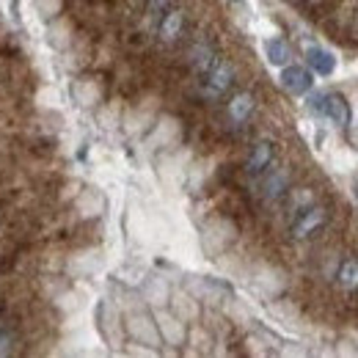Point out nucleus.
Masks as SVG:
<instances>
[{"instance_id":"1","label":"nucleus","mask_w":358,"mask_h":358,"mask_svg":"<svg viewBox=\"0 0 358 358\" xmlns=\"http://www.w3.org/2000/svg\"><path fill=\"white\" fill-rule=\"evenodd\" d=\"M234 240H237V226L229 218H213L201 226V245L210 257H221Z\"/></svg>"},{"instance_id":"2","label":"nucleus","mask_w":358,"mask_h":358,"mask_svg":"<svg viewBox=\"0 0 358 358\" xmlns=\"http://www.w3.org/2000/svg\"><path fill=\"white\" fill-rule=\"evenodd\" d=\"M124 331H127V336L133 339L135 345H146V348H160L163 345L155 317L141 312V309H133V312L124 314Z\"/></svg>"},{"instance_id":"3","label":"nucleus","mask_w":358,"mask_h":358,"mask_svg":"<svg viewBox=\"0 0 358 358\" xmlns=\"http://www.w3.org/2000/svg\"><path fill=\"white\" fill-rule=\"evenodd\" d=\"M149 130L152 133L146 135V149H177L182 141V124L174 116H160Z\"/></svg>"},{"instance_id":"4","label":"nucleus","mask_w":358,"mask_h":358,"mask_svg":"<svg viewBox=\"0 0 358 358\" xmlns=\"http://www.w3.org/2000/svg\"><path fill=\"white\" fill-rule=\"evenodd\" d=\"M155 113H157V96H146L141 99L138 105H133L127 113H122V127L127 135H141L146 133L155 122Z\"/></svg>"},{"instance_id":"5","label":"nucleus","mask_w":358,"mask_h":358,"mask_svg":"<svg viewBox=\"0 0 358 358\" xmlns=\"http://www.w3.org/2000/svg\"><path fill=\"white\" fill-rule=\"evenodd\" d=\"M251 287L262 298H278L287 287V275H284V270L273 268V265H257L251 270Z\"/></svg>"},{"instance_id":"6","label":"nucleus","mask_w":358,"mask_h":358,"mask_svg":"<svg viewBox=\"0 0 358 358\" xmlns=\"http://www.w3.org/2000/svg\"><path fill=\"white\" fill-rule=\"evenodd\" d=\"M155 322H157V331H160V339L166 345H174V348H182L187 342V325L185 320H179L174 312H166V306L155 309Z\"/></svg>"},{"instance_id":"7","label":"nucleus","mask_w":358,"mask_h":358,"mask_svg":"<svg viewBox=\"0 0 358 358\" xmlns=\"http://www.w3.org/2000/svg\"><path fill=\"white\" fill-rule=\"evenodd\" d=\"M278 83H281V89L287 91V94H292V96H303V94H309V91H312L314 78L306 66L287 64V66H281Z\"/></svg>"},{"instance_id":"8","label":"nucleus","mask_w":358,"mask_h":358,"mask_svg":"<svg viewBox=\"0 0 358 358\" xmlns=\"http://www.w3.org/2000/svg\"><path fill=\"white\" fill-rule=\"evenodd\" d=\"M102 270V251L99 248H83V251H75L69 259H66V273L72 278H89L94 273Z\"/></svg>"},{"instance_id":"9","label":"nucleus","mask_w":358,"mask_h":358,"mask_svg":"<svg viewBox=\"0 0 358 358\" xmlns=\"http://www.w3.org/2000/svg\"><path fill=\"white\" fill-rule=\"evenodd\" d=\"M317 110L334 127H348V122H350V105H348V99L342 94H325V96H320L317 99Z\"/></svg>"},{"instance_id":"10","label":"nucleus","mask_w":358,"mask_h":358,"mask_svg":"<svg viewBox=\"0 0 358 358\" xmlns=\"http://www.w3.org/2000/svg\"><path fill=\"white\" fill-rule=\"evenodd\" d=\"M105 193L102 190H96V187H86V190H80L78 196H75V213H78V218H83V221H89V218H99L102 213H105Z\"/></svg>"},{"instance_id":"11","label":"nucleus","mask_w":358,"mask_h":358,"mask_svg":"<svg viewBox=\"0 0 358 358\" xmlns=\"http://www.w3.org/2000/svg\"><path fill=\"white\" fill-rule=\"evenodd\" d=\"M231 83H234V66H231L229 61H215V64L207 69L204 94H207V96H221Z\"/></svg>"},{"instance_id":"12","label":"nucleus","mask_w":358,"mask_h":358,"mask_svg":"<svg viewBox=\"0 0 358 358\" xmlns=\"http://www.w3.org/2000/svg\"><path fill=\"white\" fill-rule=\"evenodd\" d=\"M187 166H190V152L187 149H179L171 152L160 160V177L166 179L169 185H179L182 179L187 177Z\"/></svg>"},{"instance_id":"13","label":"nucleus","mask_w":358,"mask_h":358,"mask_svg":"<svg viewBox=\"0 0 358 358\" xmlns=\"http://www.w3.org/2000/svg\"><path fill=\"white\" fill-rule=\"evenodd\" d=\"M169 306H171V312L177 314L179 320H185V322H196L199 314H201L199 298H196L190 289H177V292H171Z\"/></svg>"},{"instance_id":"14","label":"nucleus","mask_w":358,"mask_h":358,"mask_svg":"<svg viewBox=\"0 0 358 358\" xmlns=\"http://www.w3.org/2000/svg\"><path fill=\"white\" fill-rule=\"evenodd\" d=\"M190 292L199 301H210V303H226L229 301V287L215 281V278H193L190 281Z\"/></svg>"},{"instance_id":"15","label":"nucleus","mask_w":358,"mask_h":358,"mask_svg":"<svg viewBox=\"0 0 358 358\" xmlns=\"http://www.w3.org/2000/svg\"><path fill=\"white\" fill-rule=\"evenodd\" d=\"M45 36L47 45L52 47V50H66L75 42V28H72V22L66 17H55V20H50Z\"/></svg>"},{"instance_id":"16","label":"nucleus","mask_w":358,"mask_h":358,"mask_svg":"<svg viewBox=\"0 0 358 358\" xmlns=\"http://www.w3.org/2000/svg\"><path fill=\"white\" fill-rule=\"evenodd\" d=\"M306 64L312 66L320 78H328V75L336 72V64L339 61H336V55L331 50H325V47L320 45H309L306 47Z\"/></svg>"},{"instance_id":"17","label":"nucleus","mask_w":358,"mask_h":358,"mask_svg":"<svg viewBox=\"0 0 358 358\" xmlns=\"http://www.w3.org/2000/svg\"><path fill=\"white\" fill-rule=\"evenodd\" d=\"M72 96L80 108H94L102 102V83L94 78H80L72 83Z\"/></svg>"},{"instance_id":"18","label":"nucleus","mask_w":358,"mask_h":358,"mask_svg":"<svg viewBox=\"0 0 358 358\" xmlns=\"http://www.w3.org/2000/svg\"><path fill=\"white\" fill-rule=\"evenodd\" d=\"M169 298H171V287H169L166 278H160V275L146 278V284H143V301H146L152 309L169 306Z\"/></svg>"},{"instance_id":"19","label":"nucleus","mask_w":358,"mask_h":358,"mask_svg":"<svg viewBox=\"0 0 358 358\" xmlns=\"http://www.w3.org/2000/svg\"><path fill=\"white\" fill-rule=\"evenodd\" d=\"M99 320H102V328H105V336L110 345H119V336H122V314H119V303H110L105 301L102 309H99Z\"/></svg>"},{"instance_id":"20","label":"nucleus","mask_w":358,"mask_h":358,"mask_svg":"<svg viewBox=\"0 0 358 358\" xmlns=\"http://www.w3.org/2000/svg\"><path fill=\"white\" fill-rule=\"evenodd\" d=\"M301 213L303 215L292 226V234L295 237H309L314 229H320V226L325 224V210L322 207H309V210H301Z\"/></svg>"},{"instance_id":"21","label":"nucleus","mask_w":358,"mask_h":358,"mask_svg":"<svg viewBox=\"0 0 358 358\" xmlns=\"http://www.w3.org/2000/svg\"><path fill=\"white\" fill-rule=\"evenodd\" d=\"M265 55H268V61L273 66H287V64H292V47L287 45L278 34L265 39Z\"/></svg>"},{"instance_id":"22","label":"nucleus","mask_w":358,"mask_h":358,"mask_svg":"<svg viewBox=\"0 0 358 358\" xmlns=\"http://www.w3.org/2000/svg\"><path fill=\"white\" fill-rule=\"evenodd\" d=\"M270 163H273V146H270L268 141H259V143L251 149L245 169H248V174H262Z\"/></svg>"},{"instance_id":"23","label":"nucleus","mask_w":358,"mask_h":358,"mask_svg":"<svg viewBox=\"0 0 358 358\" xmlns=\"http://www.w3.org/2000/svg\"><path fill=\"white\" fill-rule=\"evenodd\" d=\"M251 113H254V96H251L248 91L234 94V96H231V102H229V116H231V122L243 124Z\"/></svg>"},{"instance_id":"24","label":"nucleus","mask_w":358,"mask_h":358,"mask_svg":"<svg viewBox=\"0 0 358 358\" xmlns=\"http://www.w3.org/2000/svg\"><path fill=\"white\" fill-rule=\"evenodd\" d=\"M213 166H215V160H201V163L187 166V177H185L187 185H190L193 190H201V185L213 177Z\"/></svg>"},{"instance_id":"25","label":"nucleus","mask_w":358,"mask_h":358,"mask_svg":"<svg viewBox=\"0 0 358 358\" xmlns=\"http://www.w3.org/2000/svg\"><path fill=\"white\" fill-rule=\"evenodd\" d=\"M34 105L39 110H58L61 108V91L55 89V86H42L34 94Z\"/></svg>"},{"instance_id":"26","label":"nucleus","mask_w":358,"mask_h":358,"mask_svg":"<svg viewBox=\"0 0 358 358\" xmlns=\"http://www.w3.org/2000/svg\"><path fill=\"white\" fill-rule=\"evenodd\" d=\"M287 182H289V174H287V169H275L268 179H265V199H278L284 190H287Z\"/></svg>"},{"instance_id":"27","label":"nucleus","mask_w":358,"mask_h":358,"mask_svg":"<svg viewBox=\"0 0 358 358\" xmlns=\"http://www.w3.org/2000/svg\"><path fill=\"white\" fill-rule=\"evenodd\" d=\"M328 163L334 166V171L350 174V171L356 169V155H353L350 149H334V152L328 155Z\"/></svg>"},{"instance_id":"28","label":"nucleus","mask_w":358,"mask_h":358,"mask_svg":"<svg viewBox=\"0 0 358 358\" xmlns=\"http://www.w3.org/2000/svg\"><path fill=\"white\" fill-rule=\"evenodd\" d=\"M190 61H193V66H196V72H207L213 64H215V55H213V47L204 45V42H199V45L190 50Z\"/></svg>"},{"instance_id":"29","label":"nucleus","mask_w":358,"mask_h":358,"mask_svg":"<svg viewBox=\"0 0 358 358\" xmlns=\"http://www.w3.org/2000/svg\"><path fill=\"white\" fill-rule=\"evenodd\" d=\"M182 31V11H169L160 22V39L163 42H174Z\"/></svg>"},{"instance_id":"30","label":"nucleus","mask_w":358,"mask_h":358,"mask_svg":"<svg viewBox=\"0 0 358 358\" xmlns=\"http://www.w3.org/2000/svg\"><path fill=\"white\" fill-rule=\"evenodd\" d=\"M130 234H133L138 243H149V240H152L149 218H146L141 210H133V215H130Z\"/></svg>"},{"instance_id":"31","label":"nucleus","mask_w":358,"mask_h":358,"mask_svg":"<svg viewBox=\"0 0 358 358\" xmlns=\"http://www.w3.org/2000/svg\"><path fill=\"white\" fill-rule=\"evenodd\" d=\"M99 124L105 130H113L122 124V102H108L105 108H99Z\"/></svg>"},{"instance_id":"32","label":"nucleus","mask_w":358,"mask_h":358,"mask_svg":"<svg viewBox=\"0 0 358 358\" xmlns=\"http://www.w3.org/2000/svg\"><path fill=\"white\" fill-rule=\"evenodd\" d=\"M31 6H34V11H36V17L39 20H55L58 14H61V8H64V0H31Z\"/></svg>"},{"instance_id":"33","label":"nucleus","mask_w":358,"mask_h":358,"mask_svg":"<svg viewBox=\"0 0 358 358\" xmlns=\"http://www.w3.org/2000/svg\"><path fill=\"white\" fill-rule=\"evenodd\" d=\"M55 306L66 314L80 312V309H83V295H78V292H64V295L55 298Z\"/></svg>"},{"instance_id":"34","label":"nucleus","mask_w":358,"mask_h":358,"mask_svg":"<svg viewBox=\"0 0 358 358\" xmlns=\"http://www.w3.org/2000/svg\"><path fill=\"white\" fill-rule=\"evenodd\" d=\"M339 284H342L345 289H358V262L356 259H350V262H345V265L339 268Z\"/></svg>"},{"instance_id":"35","label":"nucleus","mask_w":358,"mask_h":358,"mask_svg":"<svg viewBox=\"0 0 358 358\" xmlns=\"http://www.w3.org/2000/svg\"><path fill=\"white\" fill-rule=\"evenodd\" d=\"M270 312L275 314V317H281L287 325H298V322H301L298 309H295V306H289V303H273V309H270Z\"/></svg>"},{"instance_id":"36","label":"nucleus","mask_w":358,"mask_h":358,"mask_svg":"<svg viewBox=\"0 0 358 358\" xmlns=\"http://www.w3.org/2000/svg\"><path fill=\"white\" fill-rule=\"evenodd\" d=\"M312 201H314V193L309 190V187H306V190H295V193H292V207H295V210H306Z\"/></svg>"},{"instance_id":"37","label":"nucleus","mask_w":358,"mask_h":358,"mask_svg":"<svg viewBox=\"0 0 358 358\" xmlns=\"http://www.w3.org/2000/svg\"><path fill=\"white\" fill-rule=\"evenodd\" d=\"M11 350H14V339H11V334L0 325V356H11Z\"/></svg>"},{"instance_id":"38","label":"nucleus","mask_w":358,"mask_h":358,"mask_svg":"<svg viewBox=\"0 0 358 358\" xmlns=\"http://www.w3.org/2000/svg\"><path fill=\"white\" fill-rule=\"evenodd\" d=\"M130 356H155V348H127Z\"/></svg>"},{"instance_id":"39","label":"nucleus","mask_w":358,"mask_h":358,"mask_svg":"<svg viewBox=\"0 0 358 358\" xmlns=\"http://www.w3.org/2000/svg\"><path fill=\"white\" fill-rule=\"evenodd\" d=\"M163 6H166V0H152V8H155V11H160Z\"/></svg>"},{"instance_id":"40","label":"nucleus","mask_w":358,"mask_h":358,"mask_svg":"<svg viewBox=\"0 0 358 358\" xmlns=\"http://www.w3.org/2000/svg\"><path fill=\"white\" fill-rule=\"evenodd\" d=\"M356 199H358V182H356Z\"/></svg>"},{"instance_id":"41","label":"nucleus","mask_w":358,"mask_h":358,"mask_svg":"<svg viewBox=\"0 0 358 358\" xmlns=\"http://www.w3.org/2000/svg\"><path fill=\"white\" fill-rule=\"evenodd\" d=\"M234 3H240V0H234Z\"/></svg>"},{"instance_id":"42","label":"nucleus","mask_w":358,"mask_h":358,"mask_svg":"<svg viewBox=\"0 0 358 358\" xmlns=\"http://www.w3.org/2000/svg\"><path fill=\"white\" fill-rule=\"evenodd\" d=\"M0 325H3V322H0Z\"/></svg>"}]
</instances>
